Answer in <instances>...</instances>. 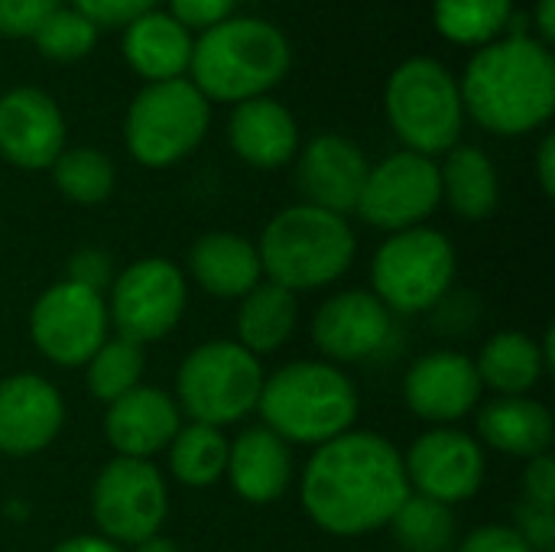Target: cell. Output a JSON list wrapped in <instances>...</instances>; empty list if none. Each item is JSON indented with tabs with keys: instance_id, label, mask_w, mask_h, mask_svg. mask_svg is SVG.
I'll use <instances>...</instances> for the list:
<instances>
[{
	"instance_id": "21",
	"label": "cell",
	"mask_w": 555,
	"mask_h": 552,
	"mask_svg": "<svg viewBox=\"0 0 555 552\" xmlns=\"http://www.w3.org/2000/svg\"><path fill=\"white\" fill-rule=\"evenodd\" d=\"M224 475L231 478L234 495L247 504H273L293 482L289 446L263 426L244 429L234 442H228Z\"/></svg>"
},
{
	"instance_id": "31",
	"label": "cell",
	"mask_w": 555,
	"mask_h": 552,
	"mask_svg": "<svg viewBox=\"0 0 555 552\" xmlns=\"http://www.w3.org/2000/svg\"><path fill=\"white\" fill-rule=\"evenodd\" d=\"M146 368V355L143 345H133L120 335L104 338V345L88 358V390L111 403L124 394H130L133 387H140Z\"/></svg>"
},
{
	"instance_id": "34",
	"label": "cell",
	"mask_w": 555,
	"mask_h": 552,
	"mask_svg": "<svg viewBox=\"0 0 555 552\" xmlns=\"http://www.w3.org/2000/svg\"><path fill=\"white\" fill-rule=\"evenodd\" d=\"M36 46L39 52H46L49 59H81L94 39H98V26L91 20H85L78 10H55L36 33Z\"/></svg>"
},
{
	"instance_id": "1",
	"label": "cell",
	"mask_w": 555,
	"mask_h": 552,
	"mask_svg": "<svg viewBox=\"0 0 555 552\" xmlns=\"http://www.w3.org/2000/svg\"><path fill=\"white\" fill-rule=\"evenodd\" d=\"M302 508L332 537H364L390 524L410 495L403 459L377 433H341L322 442L302 472Z\"/></svg>"
},
{
	"instance_id": "5",
	"label": "cell",
	"mask_w": 555,
	"mask_h": 552,
	"mask_svg": "<svg viewBox=\"0 0 555 552\" xmlns=\"http://www.w3.org/2000/svg\"><path fill=\"white\" fill-rule=\"evenodd\" d=\"M195 88L215 101H250L289 68L286 36L263 20H221L192 46Z\"/></svg>"
},
{
	"instance_id": "28",
	"label": "cell",
	"mask_w": 555,
	"mask_h": 552,
	"mask_svg": "<svg viewBox=\"0 0 555 552\" xmlns=\"http://www.w3.org/2000/svg\"><path fill=\"white\" fill-rule=\"evenodd\" d=\"M475 368H478L481 387L488 384L491 390H498L504 397H520V394L533 390L540 384L543 371H546L540 345L524 332L494 335L485 345Z\"/></svg>"
},
{
	"instance_id": "33",
	"label": "cell",
	"mask_w": 555,
	"mask_h": 552,
	"mask_svg": "<svg viewBox=\"0 0 555 552\" xmlns=\"http://www.w3.org/2000/svg\"><path fill=\"white\" fill-rule=\"evenodd\" d=\"M52 179L65 198L78 205H98L114 189V166L101 150L91 146L62 150L59 159L52 163Z\"/></svg>"
},
{
	"instance_id": "11",
	"label": "cell",
	"mask_w": 555,
	"mask_h": 552,
	"mask_svg": "<svg viewBox=\"0 0 555 552\" xmlns=\"http://www.w3.org/2000/svg\"><path fill=\"white\" fill-rule=\"evenodd\" d=\"M185 312V277L163 257L130 264L111 283L107 322L133 345H150L169 335Z\"/></svg>"
},
{
	"instance_id": "7",
	"label": "cell",
	"mask_w": 555,
	"mask_h": 552,
	"mask_svg": "<svg viewBox=\"0 0 555 552\" xmlns=\"http://www.w3.org/2000/svg\"><path fill=\"white\" fill-rule=\"evenodd\" d=\"M462 91L436 59H410L387 81V117L413 153H446L462 133Z\"/></svg>"
},
{
	"instance_id": "38",
	"label": "cell",
	"mask_w": 555,
	"mask_h": 552,
	"mask_svg": "<svg viewBox=\"0 0 555 552\" xmlns=\"http://www.w3.org/2000/svg\"><path fill=\"white\" fill-rule=\"evenodd\" d=\"M156 0H75L78 13L85 20H91L94 26H120V23H133L143 13H150Z\"/></svg>"
},
{
	"instance_id": "26",
	"label": "cell",
	"mask_w": 555,
	"mask_h": 552,
	"mask_svg": "<svg viewBox=\"0 0 555 552\" xmlns=\"http://www.w3.org/2000/svg\"><path fill=\"white\" fill-rule=\"evenodd\" d=\"M296 293L276 286V283H257L237 309V345L250 355H270L289 342L296 332Z\"/></svg>"
},
{
	"instance_id": "30",
	"label": "cell",
	"mask_w": 555,
	"mask_h": 552,
	"mask_svg": "<svg viewBox=\"0 0 555 552\" xmlns=\"http://www.w3.org/2000/svg\"><path fill=\"white\" fill-rule=\"evenodd\" d=\"M390 534L406 552H446L452 550L459 524L449 504H439L423 495H406V501L390 517Z\"/></svg>"
},
{
	"instance_id": "45",
	"label": "cell",
	"mask_w": 555,
	"mask_h": 552,
	"mask_svg": "<svg viewBox=\"0 0 555 552\" xmlns=\"http://www.w3.org/2000/svg\"><path fill=\"white\" fill-rule=\"evenodd\" d=\"M133 552H182L172 540H166V537H150V540H143V543H137Z\"/></svg>"
},
{
	"instance_id": "16",
	"label": "cell",
	"mask_w": 555,
	"mask_h": 552,
	"mask_svg": "<svg viewBox=\"0 0 555 552\" xmlns=\"http://www.w3.org/2000/svg\"><path fill=\"white\" fill-rule=\"evenodd\" d=\"M406 407L429 423H452L468 416L481 397V377L468 355L462 351H433L423 355L403 381Z\"/></svg>"
},
{
	"instance_id": "24",
	"label": "cell",
	"mask_w": 555,
	"mask_h": 552,
	"mask_svg": "<svg viewBox=\"0 0 555 552\" xmlns=\"http://www.w3.org/2000/svg\"><path fill=\"white\" fill-rule=\"evenodd\" d=\"M478 433L481 439L517 459H540L550 455L555 423L553 413L530 397H498L478 413Z\"/></svg>"
},
{
	"instance_id": "41",
	"label": "cell",
	"mask_w": 555,
	"mask_h": 552,
	"mask_svg": "<svg viewBox=\"0 0 555 552\" xmlns=\"http://www.w3.org/2000/svg\"><path fill=\"white\" fill-rule=\"evenodd\" d=\"M237 0H172V16L182 26H218L231 16Z\"/></svg>"
},
{
	"instance_id": "23",
	"label": "cell",
	"mask_w": 555,
	"mask_h": 552,
	"mask_svg": "<svg viewBox=\"0 0 555 552\" xmlns=\"http://www.w3.org/2000/svg\"><path fill=\"white\" fill-rule=\"evenodd\" d=\"M189 270L205 293L221 299H244L263 277L257 247L231 231L202 234L189 251Z\"/></svg>"
},
{
	"instance_id": "37",
	"label": "cell",
	"mask_w": 555,
	"mask_h": 552,
	"mask_svg": "<svg viewBox=\"0 0 555 552\" xmlns=\"http://www.w3.org/2000/svg\"><path fill=\"white\" fill-rule=\"evenodd\" d=\"M520 540L533 552H553L555 550V511L537 508V504H520L517 508V527Z\"/></svg>"
},
{
	"instance_id": "3",
	"label": "cell",
	"mask_w": 555,
	"mask_h": 552,
	"mask_svg": "<svg viewBox=\"0 0 555 552\" xmlns=\"http://www.w3.org/2000/svg\"><path fill=\"white\" fill-rule=\"evenodd\" d=\"M257 410L263 429L276 433L286 446H322L351 429L358 390L335 364L293 361L263 377Z\"/></svg>"
},
{
	"instance_id": "40",
	"label": "cell",
	"mask_w": 555,
	"mask_h": 552,
	"mask_svg": "<svg viewBox=\"0 0 555 552\" xmlns=\"http://www.w3.org/2000/svg\"><path fill=\"white\" fill-rule=\"evenodd\" d=\"M459 552H533L514 527H501V524H491V527H478L475 534L465 537V543L459 547Z\"/></svg>"
},
{
	"instance_id": "22",
	"label": "cell",
	"mask_w": 555,
	"mask_h": 552,
	"mask_svg": "<svg viewBox=\"0 0 555 552\" xmlns=\"http://www.w3.org/2000/svg\"><path fill=\"white\" fill-rule=\"evenodd\" d=\"M228 137H231L234 153L257 169H276L289 163L299 143L293 114L280 101H270V98L241 101L237 111L231 114Z\"/></svg>"
},
{
	"instance_id": "20",
	"label": "cell",
	"mask_w": 555,
	"mask_h": 552,
	"mask_svg": "<svg viewBox=\"0 0 555 552\" xmlns=\"http://www.w3.org/2000/svg\"><path fill=\"white\" fill-rule=\"evenodd\" d=\"M179 433V407L156 387H133L107 403L104 436L124 459H150Z\"/></svg>"
},
{
	"instance_id": "10",
	"label": "cell",
	"mask_w": 555,
	"mask_h": 552,
	"mask_svg": "<svg viewBox=\"0 0 555 552\" xmlns=\"http://www.w3.org/2000/svg\"><path fill=\"white\" fill-rule=\"evenodd\" d=\"M91 514L104 540L137 547L156 537L169 514L166 482L146 459L117 455L94 478Z\"/></svg>"
},
{
	"instance_id": "27",
	"label": "cell",
	"mask_w": 555,
	"mask_h": 552,
	"mask_svg": "<svg viewBox=\"0 0 555 552\" xmlns=\"http://www.w3.org/2000/svg\"><path fill=\"white\" fill-rule=\"evenodd\" d=\"M439 182H442V195L449 198V205L468 221H481L498 208V198H501L498 169L488 159V153L478 146L452 150L446 166L439 169Z\"/></svg>"
},
{
	"instance_id": "8",
	"label": "cell",
	"mask_w": 555,
	"mask_h": 552,
	"mask_svg": "<svg viewBox=\"0 0 555 552\" xmlns=\"http://www.w3.org/2000/svg\"><path fill=\"white\" fill-rule=\"evenodd\" d=\"M374 296L400 316L433 309L455 280V251L436 228H406L387 238L371 264Z\"/></svg>"
},
{
	"instance_id": "9",
	"label": "cell",
	"mask_w": 555,
	"mask_h": 552,
	"mask_svg": "<svg viewBox=\"0 0 555 552\" xmlns=\"http://www.w3.org/2000/svg\"><path fill=\"white\" fill-rule=\"evenodd\" d=\"M208 130V98L185 78L153 81L127 111V146L143 166H172Z\"/></svg>"
},
{
	"instance_id": "36",
	"label": "cell",
	"mask_w": 555,
	"mask_h": 552,
	"mask_svg": "<svg viewBox=\"0 0 555 552\" xmlns=\"http://www.w3.org/2000/svg\"><path fill=\"white\" fill-rule=\"evenodd\" d=\"M68 283L85 286L91 293H101L114 283V270H111V257L98 247H81L78 254H72L68 260Z\"/></svg>"
},
{
	"instance_id": "12",
	"label": "cell",
	"mask_w": 555,
	"mask_h": 552,
	"mask_svg": "<svg viewBox=\"0 0 555 552\" xmlns=\"http://www.w3.org/2000/svg\"><path fill=\"white\" fill-rule=\"evenodd\" d=\"M107 303L101 293L75 286L68 280L49 286L33 312L29 335L33 345L62 368H81L107 338Z\"/></svg>"
},
{
	"instance_id": "35",
	"label": "cell",
	"mask_w": 555,
	"mask_h": 552,
	"mask_svg": "<svg viewBox=\"0 0 555 552\" xmlns=\"http://www.w3.org/2000/svg\"><path fill=\"white\" fill-rule=\"evenodd\" d=\"M55 10L59 0H0V33L33 36Z\"/></svg>"
},
{
	"instance_id": "4",
	"label": "cell",
	"mask_w": 555,
	"mask_h": 552,
	"mask_svg": "<svg viewBox=\"0 0 555 552\" xmlns=\"http://www.w3.org/2000/svg\"><path fill=\"white\" fill-rule=\"evenodd\" d=\"M358 241L341 215L315 205L283 208L260 234V267L270 283L309 293L335 283L354 260Z\"/></svg>"
},
{
	"instance_id": "15",
	"label": "cell",
	"mask_w": 555,
	"mask_h": 552,
	"mask_svg": "<svg viewBox=\"0 0 555 552\" xmlns=\"http://www.w3.org/2000/svg\"><path fill=\"white\" fill-rule=\"evenodd\" d=\"M393 312L367 290H345L325 299L312 319V342L332 361H367L387 348Z\"/></svg>"
},
{
	"instance_id": "2",
	"label": "cell",
	"mask_w": 555,
	"mask_h": 552,
	"mask_svg": "<svg viewBox=\"0 0 555 552\" xmlns=\"http://www.w3.org/2000/svg\"><path fill=\"white\" fill-rule=\"evenodd\" d=\"M462 104L494 133H527L550 120L555 107V59L530 36L488 42L465 68Z\"/></svg>"
},
{
	"instance_id": "32",
	"label": "cell",
	"mask_w": 555,
	"mask_h": 552,
	"mask_svg": "<svg viewBox=\"0 0 555 552\" xmlns=\"http://www.w3.org/2000/svg\"><path fill=\"white\" fill-rule=\"evenodd\" d=\"M511 0H436V26L465 46L491 42L511 26Z\"/></svg>"
},
{
	"instance_id": "25",
	"label": "cell",
	"mask_w": 555,
	"mask_h": 552,
	"mask_svg": "<svg viewBox=\"0 0 555 552\" xmlns=\"http://www.w3.org/2000/svg\"><path fill=\"white\" fill-rule=\"evenodd\" d=\"M127 62L153 81H169L179 78L189 62H192V39L189 29L166 13H143L140 20L130 23L127 39H124Z\"/></svg>"
},
{
	"instance_id": "17",
	"label": "cell",
	"mask_w": 555,
	"mask_h": 552,
	"mask_svg": "<svg viewBox=\"0 0 555 552\" xmlns=\"http://www.w3.org/2000/svg\"><path fill=\"white\" fill-rule=\"evenodd\" d=\"M367 172L371 166L358 143L338 133H325V137H315L302 150L299 166H296V185L306 205H315L322 211L345 218V211L358 208Z\"/></svg>"
},
{
	"instance_id": "43",
	"label": "cell",
	"mask_w": 555,
	"mask_h": 552,
	"mask_svg": "<svg viewBox=\"0 0 555 552\" xmlns=\"http://www.w3.org/2000/svg\"><path fill=\"white\" fill-rule=\"evenodd\" d=\"M52 552H120V550H114V543H111V540H104V537H72V540L59 543Z\"/></svg>"
},
{
	"instance_id": "13",
	"label": "cell",
	"mask_w": 555,
	"mask_h": 552,
	"mask_svg": "<svg viewBox=\"0 0 555 552\" xmlns=\"http://www.w3.org/2000/svg\"><path fill=\"white\" fill-rule=\"evenodd\" d=\"M439 202H442L439 166L429 156L406 150L387 156L367 172L354 211L374 228L406 231V228H420V221L429 218Z\"/></svg>"
},
{
	"instance_id": "42",
	"label": "cell",
	"mask_w": 555,
	"mask_h": 552,
	"mask_svg": "<svg viewBox=\"0 0 555 552\" xmlns=\"http://www.w3.org/2000/svg\"><path fill=\"white\" fill-rule=\"evenodd\" d=\"M537 176H540V185L546 195L555 192V137L550 133L543 143H540V153H537Z\"/></svg>"
},
{
	"instance_id": "14",
	"label": "cell",
	"mask_w": 555,
	"mask_h": 552,
	"mask_svg": "<svg viewBox=\"0 0 555 552\" xmlns=\"http://www.w3.org/2000/svg\"><path fill=\"white\" fill-rule=\"evenodd\" d=\"M403 472L416 495L452 508L478 495L485 482V452L468 433L439 426L410 446Z\"/></svg>"
},
{
	"instance_id": "44",
	"label": "cell",
	"mask_w": 555,
	"mask_h": 552,
	"mask_svg": "<svg viewBox=\"0 0 555 552\" xmlns=\"http://www.w3.org/2000/svg\"><path fill=\"white\" fill-rule=\"evenodd\" d=\"M537 26H540V42L550 46L555 39V0H540L537 7Z\"/></svg>"
},
{
	"instance_id": "18",
	"label": "cell",
	"mask_w": 555,
	"mask_h": 552,
	"mask_svg": "<svg viewBox=\"0 0 555 552\" xmlns=\"http://www.w3.org/2000/svg\"><path fill=\"white\" fill-rule=\"evenodd\" d=\"M65 120L39 88H13L0 98V153L20 169H46L59 159Z\"/></svg>"
},
{
	"instance_id": "6",
	"label": "cell",
	"mask_w": 555,
	"mask_h": 552,
	"mask_svg": "<svg viewBox=\"0 0 555 552\" xmlns=\"http://www.w3.org/2000/svg\"><path fill=\"white\" fill-rule=\"evenodd\" d=\"M263 387V368L257 355L241 348L237 342H205L198 345L179 368L176 394L179 407L192 423L205 426H231L244 420Z\"/></svg>"
},
{
	"instance_id": "19",
	"label": "cell",
	"mask_w": 555,
	"mask_h": 552,
	"mask_svg": "<svg viewBox=\"0 0 555 552\" xmlns=\"http://www.w3.org/2000/svg\"><path fill=\"white\" fill-rule=\"evenodd\" d=\"M65 407L59 390L36 374H13L0 381V452L36 455L62 429Z\"/></svg>"
},
{
	"instance_id": "39",
	"label": "cell",
	"mask_w": 555,
	"mask_h": 552,
	"mask_svg": "<svg viewBox=\"0 0 555 552\" xmlns=\"http://www.w3.org/2000/svg\"><path fill=\"white\" fill-rule=\"evenodd\" d=\"M524 501L555 511V462L553 455L530 459V468L524 472Z\"/></svg>"
},
{
	"instance_id": "29",
	"label": "cell",
	"mask_w": 555,
	"mask_h": 552,
	"mask_svg": "<svg viewBox=\"0 0 555 552\" xmlns=\"http://www.w3.org/2000/svg\"><path fill=\"white\" fill-rule=\"evenodd\" d=\"M228 465V439L221 429L205 423L179 426L169 442V472L189 488H208L224 475Z\"/></svg>"
}]
</instances>
